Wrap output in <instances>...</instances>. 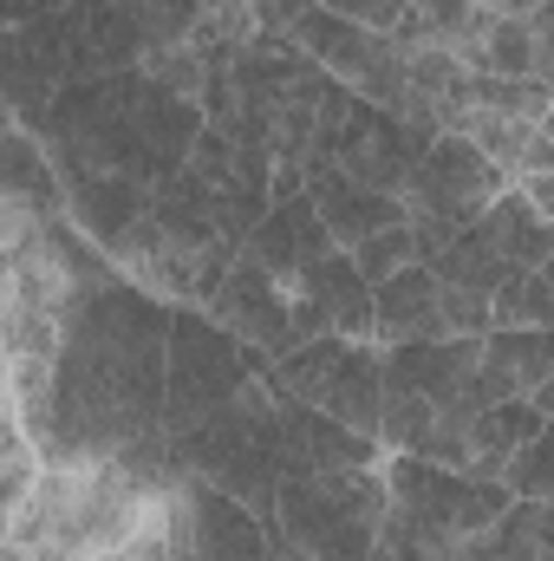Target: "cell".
Segmentation results:
<instances>
[{"label": "cell", "instance_id": "4dcf8cb0", "mask_svg": "<svg viewBox=\"0 0 554 561\" xmlns=\"http://www.w3.org/2000/svg\"><path fill=\"white\" fill-rule=\"evenodd\" d=\"M307 7H320V0H249V13H255V26H262V33H287Z\"/></svg>", "mask_w": 554, "mask_h": 561}, {"label": "cell", "instance_id": "e0dca14e", "mask_svg": "<svg viewBox=\"0 0 554 561\" xmlns=\"http://www.w3.org/2000/svg\"><path fill=\"white\" fill-rule=\"evenodd\" d=\"M417 340H450L437 313V275L424 262H405L399 275L372 280V346H417Z\"/></svg>", "mask_w": 554, "mask_h": 561}, {"label": "cell", "instance_id": "6da1fadb", "mask_svg": "<svg viewBox=\"0 0 554 561\" xmlns=\"http://www.w3.org/2000/svg\"><path fill=\"white\" fill-rule=\"evenodd\" d=\"M163 327L170 300L125 275L66 307L46 399L20 412L39 463H150L183 477L163 437Z\"/></svg>", "mask_w": 554, "mask_h": 561}, {"label": "cell", "instance_id": "8992f818", "mask_svg": "<svg viewBox=\"0 0 554 561\" xmlns=\"http://www.w3.org/2000/svg\"><path fill=\"white\" fill-rule=\"evenodd\" d=\"M255 373H268L262 353H249L235 333H222L203 307H170L163 327V437H183L216 419Z\"/></svg>", "mask_w": 554, "mask_h": 561}, {"label": "cell", "instance_id": "d6a6232c", "mask_svg": "<svg viewBox=\"0 0 554 561\" xmlns=\"http://www.w3.org/2000/svg\"><path fill=\"white\" fill-rule=\"evenodd\" d=\"M13 399V373H7V353H0V405Z\"/></svg>", "mask_w": 554, "mask_h": 561}, {"label": "cell", "instance_id": "83f0119b", "mask_svg": "<svg viewBox=\"0 0 554 561\" xmlns=\"http://www.w3.org/2000/svg\"><path fill=\"white\" fill-rule=\"evenodd\" d=\"M183 170H189V176H203V183L222 196V190L235 183V144H229V131H222V125H203V131L189 138V157H183Z\"/></svg>", "mask_w": 554, "mask_h": 561}, {"label": "cell", "instance_id": "d6986e66", "mask_svg": "<svg viewBox=\"0 0 554 561\" xmlns=\"http://www.w3.org/2000/svg\"><path fill=\"white\" fill-rule=\"evenodd\" d=\"M542 424H549V412H535L529 399H496V405H483L476 419L463 424L457 470H463V477H489V483H503V463H509Z\"/></svg>", "mask_w": 554, "mask_h": 561}, {"label": "cell", "instance_id": "277c9868", "mask_svg": "<svg viewBox=\"0 0 554 561\" xmlns=\"http://www.w3.org/2000/svg\"><path fill=\"white\" fill-rule=\"evenodd\" d=\"M392 496L379 463L372 470H300L275 483L268 542L300 561H366L379 542Z\"/></svg>", "mask_w": 554, "mask_h": 561}, {"label": "cell", "instance_id": "7c38bea8", "mask_svg": "<svg viewBox=\"0 0 554 561\" xmlns=\"http://www.w3.org/2000/svg\"><path fill=\"white\" fill-rule=\"evenodd\" d=\"M222 333H235L249 353H262V359H280L287 346H300L293 340V300H287V287L275 275H262L249 255H235L229 262V275L216 287V300L203 307Z\"/></svg>", "mask_w": 554, "mask_h": 561}, {"label": "cell", "instance_id": "7a4b0ae2", "mask_svg": "<svg viewBox=\"0 0 554 561\" xmlns=\"http://www.w3.org/2000/svg\"><path fill=\"white\" fill-rule=\"evenodd\" d=\"M170 470L150 463H39L20 496L0 561H99L150 523Z\"/></svg>", "mask_w": 554, "mask_h": 561}, {"label": "cell", "instance_id": "4fadbf2b", "mask_svg": "<svg viewBox=\"0 0 554 561\" xmlns=\"http://www.w3.org/2000/svg\"><path fill=\"white\" fill-rule=\"evenodd\" d=\"M287 300H293V340H320V333L372 340V280H359L346 249L320 255L307 275L287 287Z\"/></svg>", "mask_w": 554, "mask_h": 561}, {"label": "cell", "instance_id": "5b68a950", "mask_svg": "<svg viewBox=\"0 0 554 561\" xmlns=\"http://www.w3.org/2000/svg\"><path fill=\"white\" fill-rule=\"evenodd\" d=\"M143 72H99V79H72L53 92L46 118L33 125L39 157L59 170V183H79V176H138V131H131V112H138Z\"/></svg>", "mask_w": 554, "mask_h": 561}, {"label": "cell", "instance_id": "603a6c76", "mask_svg": "<svg viewBox=\"0 0 554 561\" xmlns=\"http://www.w3.org/2000/svg\"><path fill=\"white\" fill-rule=\"evenodd\" d=\"M549 503H509L483 536H476V549L483 561H549Z\"/></svg>", "mask_w": 554, "mask_h": 561}, {"label": "cell", "instance_id": "484cf974", "mask_svg": "<svg viewBox=\"0 0 554 561\" xmlns=\"http://www.w3.org/2000/svg\"><path fill=\"white\" fill-rule=\"evenodd\" d=\"M346 255H353L359 280H385V275H399L405 262H417L412 229H405V222H392V229H372V236H366V242H353Z\"/></svg>", "mask_w": 554, "mask_h": 561}, {"label": "cell", "instance_id": "2e32d148", "mask_svg": "<svg viewBox=\"0 0 554 561\" xmlns=\"http://www.w3.org/2000/svg\"><path fill=\"white\" fill-rule=\"evenodd\" d=\"M554 379V340L549 327H489L476 353V392L496 399H535Z\"/></svg>", "mask_w": 554, "mask_h": 561}, {"label": "cell", "instance_id": "3957f363", "mask_svg": "<svg viewBox=\"0 0 554 561\" xmlns=\"http://www.w3.org/2000/svg\"><path fill=\"white\" fill-rule=\"evenodd\" d=\"M170 457L183 477L235 496L268 529L275 523V483L287 477V463H280V392L268 386V373H255L216 419L170 437Z\"/></svg>", "mask_w": 554, "mask_h": 561}, {"label": "cell", "instance_id": "cb8c5ba5", "mask_svg": "<svg viewBox=\"0 0 554 561\" xmlns=\"http://www.w3.org/2000/svg\"><path fill=\"white\" fill-rule=\"evenodd\" d=\"M489 327H554V280L549 268H516L489 294Z\"/></svg>", "mask_w": 554, "mask_h": 561}, {"label": "cell", "instance_id": "52a82bcc", "mask_svg": "<svg viewBox=\"0 0 554 561\" xmlns=\"http://www.w3.org/2000/svg\"><path fill=\"white\" fill-rule=\"evenodd\" d=\"M268 386L293 405H313L326 419H339L359 437H379V392H385V366H379V346L372 340H339V333H320V340H300L287 346L280 359H268Z\"/></svg>", "mask_w": 554, "mask_h": 561}, {"label": "cell", "instance_id": "9c48e42d", "mask_svg": "<svg viewBox=\"0 0 554 561\" xmlns=\"http://www.w3.org/2000/svg\"><path fill=\"white\" fill-rule=\"evenodd\" d=\"M66 203V222L118 268L125 280H143V268L157 262V249H163V236L150 229V183L138 176H79V183H66L59 190Z\"/></svg>", "mask_w": 554, "mask_h": 561}, {"label": "cell", "instance_id": "d4e9b609", "mask_svg": "<svg viewBox=\"0 0 554 561\" xmlns=\"http://www.w3.org/2000/svg\"><path fill=\"white\" fill-rule=\"evenodd\" d=\"M33 477H39V457H33V444L20 431V405L7 399L0 405V542H7V523L20 510V496L33 490Z\"/></svg>", "mask_w": 554, "mask_h": 561}, {"label": "cell", "instance_id": "ffe728a7", "mask_svg": "<svg viewBox=\"0 0 554 561\" xmlns=\"http://www.w3.org/2000/svg\"><path fill=\"white\" fill-rule=\"evenodd\" d=\"M307 203H313V216L326 222L333 249H353V242H366L372 229H392V222H405L399 196H385V190H366V183H346V176H320V183H307Z\"/></svg>", "mask_w": 554, "mask_h": 561}, {"label": "cell", "instance_id": "30bf717a", "mask_svg": "<svg viewBox=\"0 0 554 561\" xmlns=\"http://www.w3.org/2000/svg\"><path fill=\"white\" fill-rule=\"evenodd\" d=\"M379 477H385L392 510H405L430 529H450V536H483L516 503L489 477H463V470H443V463H424V457H399V450H385Z\"/></svg>", "mask_w": 554, "mask_h": 561}, {"label": "cell", "instance_id": "ac0fdd59", "mask_svg": "<svg viewBox=\"0 0 554 561\" xmlns=\"http://www.w3.org/2000/svg\"><path fill=\"white\" fill-rule=\"evenodd\" d=\"M150 229L163 236V249H183V255H203L222 236V216H216V190L189 170H170L150 183Z\"/></svg>", "mask_w": 554, "mask_h": 561}, {"label": "cell", "instance_id": "f546056e", "mask_svg": "<svg viewBox=\"0 0 554 561\" xmlns=\"http://www.w3.org/2000/svg\"><path fill=\"white\" fill-rule=\"evenodd\" d=\"M320 7H333L339 20H353V26H366V33H385V39H392V26H399V0H320Z\"/></svg>", "mask_w": 554, "mask_h": 561}, {"label": "cell", "instance_id": "4316f807", "mask_svg": "<svg viewBox=\"0 0 554 561\" xmlns=\"http://www.w3.org/2000/svg\"><path fill=\"white\" fill-rule=\"evenodd\" d=\"M549 437H554V431L542 424V431H535L509 463H503V490H509L516 503H549V490H554V483H549Z\"/></svg>", "mask_w": 554, "mask_h": 561}, {"label": "cell", "instance_id": "1f68e13d", "mask_svg": "<svg viewBox=\"0 0 554 561\" xmlns=\"http://www.w3.org/2000/svg\"><path fill=\"white\" fill-rule=\"evenodd\" d=\"M20 7H26V20H33V13H59V7H72V0H20Z\"/></svg>", "mask_w": 554, "mask_h": 561}, {"label": "cell", "instance_id": "9a60e30c", "mask_svg": "<svg viewBox=\"0 0 554 561\" xmlns=\"http://www.w3.org/2000/svg\"><path fill=\"white\" fill-rule=\"evenodd\" d=\"M280 463H287V477H300V470H372V463H385V444L346 431L339 419H326L313 405L280 399Z\"/></svg>", "mask_w": 554, "mask_h": 561}, {"label": "cell", "instance_id": "7402d4cb", "mask_svg": "<svg viewBox=\"0 0 554 561\" xmlns=\"http://www.w3.org/2000/svg\"><path fill=\"white\" fill-rule=\"evenodd\" d=\"M424 268H430L437 280H450V287H470V294H496L503 280L516 275V268L489 249V236H483L476 222H470V229H457V236H450Z\"/></svg>", "mask_w": 554, "mask_h": 561}, {"label": "cell", "instance_id": "ba28073f", "mask_svg": "<svg viewBox=\"0 0 554 561\" xmlns=\"http://www.w3.org/2000/svg\"><path fill=\"white\" fill-rule=\"evenodd\" d=\"M170 561H287V549L268 542V529L222 490L196 477H170L157 496Z\"/></svg>", "mask_w": 554, "mask_h": 561}, {"label": "cell", "instance_id": "44dd1931", "mask_svg": "<svg viewBox=\"0 0 554 561\" xmlns=\"http://www.w3.org/2000/svg\"><path fill=\"white\" fill-rule=\"evenodd\" d=\"M476 229L489 236V249H496L509 268H549V255H554V216L529 209L516 190H503V196L476 216Z\"/></svg>", "mask_w": 554, "mask_h": 561}, {"label": "cell", "instance_id": "5bb4252c", "mask_svg": "<svg viewBox=\"0 0 554 561\" xmlns=\"http://www.w3.org/2000/svg\"><path fill=\"white\" fill-rule=\"evenodd\" d=\"M242 255H249L262 275H275L280 287H293L320 255H333V236H326V222L313 216V203H307V190H300V196H280V203L262 209V222L242 236Z\"/></svg>", "mask_w": 554, "mask_h": 561}, {"label": "cell", "instance_id": "8fae6325", "mask_svg": "<svg viewBox=\"0 0 554 561\" xmlns=\"http://www.w3.org/2000/svg\"><path fill=\"white\" fill-rule=\"evenodd\" d=\"M72 39H66V7L59 13H33L20 26L0 33V105L7 118L33 138V125L46 118L53 92L72 85Z\"/></svg>", "mask_w": 554, "mask_h": 561}, {"label": "cell", "instance_id": "f1b7e54d", "mask_svg": "<svg viewBox=\"0 0 554 561\" xmlns=\"http://www.w3.org/2000/svg\"><path fill=\"white\" fill-rule=\"evenodd\" d=\"M53 209H59V203H46V196H0V255H7L13 242H26L33 222L53 216Z\"/></svg>", "mask_w": 554, "mask_h": 561}]
</instances>
